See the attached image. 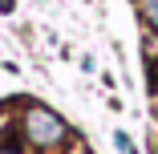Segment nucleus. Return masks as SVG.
Returning <instances> with one entry per match:
<instances>
[{
	"instance_id": "obj_1",
	"label": "nucleus",
	"mask_w": 158,
	"mask_h": 154,
	"mask_svg": "<svg viewBox=\"0 0 158 154\" xmlns=\"http://www.w3.org/2000/svg\"><path fill=\"white\" fill-rule=\"evenodd\" d=\"M24 126H28V138H33L37 146H53V142H61L65 138V122H61L57 114H49V110H28V118H24Z\"/></svg>"
},
{
	"instance_id": "obj_2",
	"label": "nucleus",
	"mask_w": 158,
	"mask_h": 154,
	"mask_svg": "<svg viewBox=\"0 0 158 154\" xmlns=\"http://www.w3.org/2000/svg\"><path fill=\"white\" fill-rule=\"evenodd\" d=\"M146 16H150V20L158 24V0H146Z\"/></svg>"
}]
</instances>
